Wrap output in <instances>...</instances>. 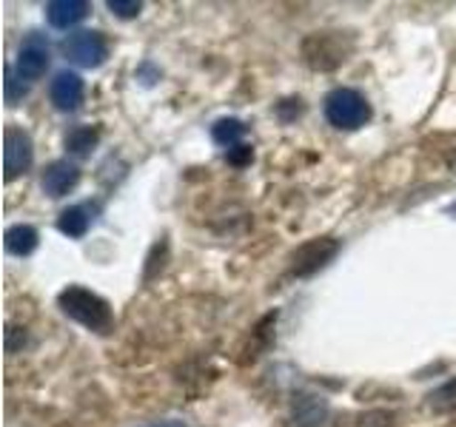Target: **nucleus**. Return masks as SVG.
I'll return each instance as SVG.
<instances>
[{
  "label": "nucleus",
  "mask_w": 456,
  "mask_h": 427,
  "mask_svg": "<svg viewBox=\"0 0 456 427\" xmlns=\"http://www.w3.org/2000/svg\"><path fill=\"white\" fill-rule=\"evenodd\" d=\"M57 305H61V310L71 322L83 325L86 331L109 334L114 327L111 305L106 302L103 296H97L89 288H80V285H69L66 291H61V296H57Z\"/></svg>",
  "instance_id": "1"
},
{
  "label": "nucleus",
  "mask_w": 456,
  "mask_h": 427,
  "mask_svg": "<svg viewBox=\"0 0 456 427\" xmlns=\"http://www.w3.org/2000/svg\"><path fill=\"white\" fill-rule=\"evenodd\" d=\"M325 120L339 132H354L370 120V103L356 89H334L325 97Z\"/></svg>",
  "instance_id": "2"
},
{
  "label": "nucleus",
  "mask_w": 456,
  "mask_h": 427,
  "mask_svg": "<svg viewBox=\"0 0 456 427\" xmlns=\"http://www.w3.org/2000/svg\"><path fill=\"white\" fill-rule=\"evenodd\" d=\"M351 54V37L342 32H317L303 40V57L314 71H331Z\"/></svg>",
  "instance_id": "3"
},
{
  "label": "nucleus",
  "mask_w": 456,
  "mask_h": 427,
  "mask_svg": "<svg viewBox=\"0 0 456 427\" xmlns=\"http://www.w3.org/2000/svg\"><path fill=\"white\" fill-rule=\"evenodd\" d=\"M339 239L334 237H314L308 242H303L294 254H291V277L297 279H308L314 274H320L322 268H328L339 254Z\"/></svg>",
  "instance_id": "4"
},
{
  "label": "nucleus",
  "mask_w": 456,
  "mask_h": 427,
  "mask_svg": "<svg viewBox=\"0 0 456 427\" xmlns=\"http://www.w3.org/2000/svg\"><path fill=\"white\" fill-rule=\"evenodd\" d=\"M61 52L66 54L69 63H75L80 68H97L106 63L109 57V43L100 32H75L61 43Z\"/></svg>",
  "instance_id": "5"
},
{
  "label": "nucleus",
  "mask_w": 456,
  "mask_h": 427,
  "mask_svg": "<svg viewBox=\"0 0 456 427\" xmlns=\"http://www.w3.org/2000/svg\"><path fill=\"white\" fill-rule=\"evenodd\" d=\"M32 160H35L32 137H28L23 128L9 125L4 132V177H6V182L26 174V171L32 168Z\"/></svg>",
  "instance_id": "6"
},
{
  "label": "nucleus",
  "mask_w": 456,
  "mask_h": 427,
  "mask_svg": "<svg viewBox=\"0 0 456 427\" xmlns=\"http://www.w3.org/2000/svg\"><path fill=\"white\" fill-rule=\"evenodd\" d=\"M49 43L43 35H28L18 52V75L23 80H40L49 68Z\"/></svg>",
  "instance_id": "7"
},
{
  "label": "nucleus",
  "mask_w": 456,
  "mask_h": 427,
  "mask_svg": "<svg viewBox=\"0 0 456 427\" xmlns=\"http://www.w3.org/2000/svg\"><path fill=\"white\" fill-rule=\"evenodd\" d=\"M49 97H52L54 109H61V111H77L83 106V97H86L83 77L75 75V71H57L52 85H49Z\"/></svg>",
  "instance_id": "8"
},
{
  "label": "nucleus",
  "mask_w": 456,
  "mask_h": 427,
  "mask_svg": "<svg viewBox=\"0 0 456 427\" xmlns=\"http://www.w3.org/2000/svg\"><path fill=\"white\" fill-rule=\"evenodd\" d=\"M77 182H80V168L69 160H54L52 165H46V171H43V177H40L43 191L54 199L66 197Z\"/></svg>",
  "instance_id": "9"
},
{
  "label": "nucleus",
  "mask_w": 456,
  "mask_h": 427,
  "mask_svg": "<svg viewBox=\"0 0 456 427\" xmlns=\"http://www.w3.org/2000/svg\"><path fill=\"white\" fill-rule=\"evenodd\" d=\"M89 9L92 6L86 0H52L46 4V20L54 28H71L89 14Z\"/></svg>",
  "instance_id": "10"
},
{
  "label": "nucleus",
  "mask_w": 456,
  "mask_h": 427,
  "mask_svg": "<svg viewBox=\"0 0 456 427\" xmlns=\"http://www.w3.org/2000/svg\"><path fill=\"white\" fill-rule=\"evenodd\" d=\"M328 419V402L322 396L299 393L294 399V422L297 427H320Z\"/></svg>",
  "instance_id": "11"
},
{
  "label": "nucleus",
  "mask_w": 456,
  "mask_h": 427,
  "mask_svg": "<svg viewBox=\"0 0 456 427\" xmlns=\"http://www.w3.org/2000/svg\"><path fill=\"white\" fill-rule=\"evenodd\" d=\"M92 220L94 217H92L89 205H71L57 217V228H61V234H66L71 239H80L92 228Z\"/></svg>",
  "instance_id": "12"
},
{
  "label": "nucleus",
  "mask_w": 456,
  "mask_h": 427,
  "mask_svg": "<svg viewBox=\"0 0 456 427\" xmlns=\"http://www.w3.org/2000/svg\"><path fill=\"white\" fill-rule=\"evenodd\" d=\"M37 228L32 225H12L6 231V239L4 246L12 256H28L35 248H37Z\"/></svg>",
  "instance_id": "13"
},
{
  "label": "nucleus",
  "mask_w": 456,
  "mask_h": 427,
  "mask_svg": "<svg viewBox=\"0 0 456 427\" xmlns=\"http://www.w3.org/2000/svg\"><path fill=\"white\" fill-rule=\"evenodd\" d=\"M242 134H246V125H242L240 120H234V117H228V120H217V123H214V128H211V137H214V142H217V146H225V149H234V146H240Z\"/></svg>",
  "instance_id": "14"
},
{
  "label": "nucleus",
  "mask_w": 456,
  "mask_h": 427,
  "mask_svg": "<svg viewBox=\"0 0 456 427\" xmlns=\"http://www.w3.org/2000/svg\"><path fill=\"white\" fill-rule=\"evenodd\" d=\"M97 140H100V134L94 132V128L80 125V128H75V132L66 134V149L71 154H77V157H86V154H92V149L97 146Z\"/></svg>",
  "instance_id": "15"
},
{
  "label": "nucleus",
  "mask_w": 456,
  "mask_h": 427,
  "mask_svg": "<svg viewBox=\"0 0 456 427\" xmlns=\"http://www.w3.org/2000/svg\"><path fill=\"white\" fill-rule=\"evenodd\" d=\"M428 407L434 413H453L456 410V379L439 384L434 393H428Z\"/></svg>",
  "instance_id": "16"
},
{
  "label": "nucleus",
  "mask_w": 456,
  "mask_h": 427,
  "mask_svg": "<svg viewBox=\"0 0 456 427\" xmlns=\"http://www.w3.org/2000/svg\"><path fill=\"white\" fill-rule=\"evenodd\" d=\"M4 92H6V103L9 106H18L20 100L28 94V85L23 83V77L18 75V68H6V80H4Z\"/></svg>",
  "instance_id": "17"
},
{
  "label": "nucleus",
  "mask_w": 456,
  "mask_h": 427,
  "mask_svg": "<svg viewBox=\"0 0 456 427\" xmlns=\"http://www.w3.org/2000/svg\"><path fill=\"white\" fill-rule=\"evenodd\" d=\"M106 6L111 9V14H118V18H123V20L137 18V14L142 12V4H140V0H109Z\"/></svg>",
  "instance_id": "18"
},
{
  "label": "nucleus",
  "mask_w": 456,
  "mask_h": 427,
  "mask_svg": "<svg viewBox=\"0 0 456 427\" xmlns=\"http://www.w3.org/2000/svg\"><path fill=\"white\" fill-rule=\"evenodd\" d=\"M228 163L232 165H246V163H251V157H254V151H251V146H234V149H228Z\"/></svg>",
  "instance_id": "19"
},
{
  "label": "nucleus",
  "mask_w": 456,
  "mask_h": 427,
  "mask_svg": "<svg viewBox=\"0 0 456 427\" xmlns=\"http://www.w3.org/2000/svg\"><path fill=\"white\" fill-rule=\"evenodd\" d=\"M142 427H189L180 419H163V422H151V424H142Z\"/></svg>",
  "instance_id": "20"
},
{
  "label": "nucleus",
  "mask_w": 456,
  "mask_h": 427,
  "mask_svg": "<svg viewBox=\"0 0 456 427\" xmlns=\"http://www.w3.org/2000/svg\"><path fill=\"white\" fill-rule=\"evenodd\" d=\"M448 217H456V199H453V203L448 205Z\"/></svg>",
  "instance_id": "21"
}]
</instances>
